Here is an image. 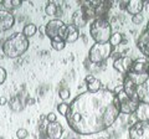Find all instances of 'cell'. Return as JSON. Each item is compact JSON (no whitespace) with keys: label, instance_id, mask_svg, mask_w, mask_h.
Returning <instances> with one entry per match:
<instances>
[{"label":"cell","instance_id":"obj_1","mask_svg":"<svg viewBox=\"0 0 149 139\" xmlns=\"http://www.w3.org/2000/svg\"><path fill=\"white\" fill-rule=\"evenodd\" d=\"M119 114V104L113 91H86L70 103L66 120L74 133L92 136L112 127Z\"/></svg>","mask_w":149,"mask_h":139},{"label":"cell","instance_id":"obj_2","mask_svg":"<svg viewBox=\"0 0 149 139\" xmlns=\"http://www.w3.org/2000/svg\"><path fill=\"white\" fill-rule=\"evenodd\" d=\"M3 52L9 58H16L29 49V39L22 32H14L3 42Z\"/></svg>","mask_w":149,"mask_h":139},{"label":"cell","instance_id":"obj_3","mask_svg":"<svg viewBox=\"0 0 149 139\" xmlns=\"http://www.w3.org/2000/svg\"><path fill=\"white\" fill-rule=\"evenodd\" d=\"M90 34L95 40V44H107L109 42L113 31L107 19H93L90 26Z\"/></svg>","mask_w":149,"mask_h":139},{"label":"cell","instance_id":"obj_4","mask_svg":"<svg viewBox=\"0 0 149 139\" xmlns=\"http://www.w3.org/2000/svg\"><path fill=\"white\" fill-rule=\"evenodd\" d=\"M113 93L117 97V101H118V104H119V112L123 113V114H127V115H130V114H134L137 112V109L139 107V101H136V99H132L124 93L123 91V86L120 85L118 87H116Z\"/></svg>","mask_w":149,"mask_h":139},{"label":"cell","instance_id":"obj_5","mask_svg":"<svg viewBox=\"0 0 149 139\" xmlns=\"http://www.w3.org/2000/svg\"><path fill=\"white\" fill-rule=\"evenodd\" d=\"M113 52V47L109 42L107 44H95L88 51V61L91 63L98 65L107 61Z\"/></svg>","mask_w":149,"mask_h":139},{"label":"cell","instance_id":"obj_6","mask_svg":"<svg viewBox=\"0 0 149 139\" xmlns=\"http://www.w3.org/2000/svg\"><path fill=\"white\" fill-rule=\"evenodd\" d=\"M129 139H149V122L138 120L129 127Z\"/></svg>","mask_w":149,"mask_h":139},{"label":"cell","instance_id":"obj_7","mask_svg":"<svg viewBox=\"0 0 149 139\" xmlns=\"http://www.w3.org/2000/svg\"><path fill=\"white\" fill-rule=\"evenodd\" d=\"M58 38L63 40L66 44H73L74 41H77L80 38V29L73 24L65 25L61 30H60Z\"/></svg>","mask_w":149,"mask_h":139},{"label":"cell","instance_id":"obj_8","mask_svg":"<svg viewBox=\"0 0 149 139\" xmlns=\"http://www.w3.org/2000/svg\"><path fill=\"white\" fill-rule=\"evenodd\" d=\"M133 76H144L149 75V58L148 57H139L136 61H133L132 68L128 72Z\"/></svg>","mask_w":149,"mask_h":139},{"label":"cell","instance_id":"obj_9","mask_svg":"<svg viewBox=\"0 0 149 139\" xmlns=\"http://www.w3.org/2000/svg\"><path fill=\"white\" fill-rule=\"evenodd\" d=\"M66 25L65 22L60 19V17H55V19H51L45 26V34L49 36L50 40H52L55 38H58L60 35V30Z\"/></svg>","mask_w":149,"mask_h":139},{"label":"cell","instance_id":"obj_10","mask_svg":"<svg viewBox=\"0 0 149 139\" xmlns=\"http://www.w3.org/2000/svg\"><path fill=\"white\" fill-rule=\"evenodd\" d=\"M137 97L139 103L149 104V75L137 85Z\"/></svg>","mask_w":149,"mask_h":139},{"label":"cell","instance_id":"obj_11","mask_svg":"<svg viewBox=\"0 0 149 139\" xmlns=\"http://www.w3.org/2000/svg\"><path fill=\"white\" fill-rule=\"evenodd\" d=\"M15 24V16L11 11L0 10V32H5L8 30H10Z\"/></svg>","mask_w":149,"mask_h":139},{"label":"cell","instance_id":"obj_12","mask_svg":"<svg viewBox=\"0 0 149 139\" xmlns=\"http://www.w3.org/2000/svg\"><path fill=\"white\" fill-rule=\"evenodd\" d=\"M46 138L49 139H61L63 136V127L61 123H58L57 120L52 123H47L46 126Z\"/></svg>","mask_w":149,"mask_h":139},{"label":"cell","instance_id":"obj_13","mask_svg":"<svg viewBox=\"0 0 149 139\" xmlns=\"http://www.w3.org/2000/svg\"><path fill=\"white\" fill-rule=\"evenodd\" d=\"M132 65H133L132 57H129V56H120V57L114 60L113 68L116 70V71H118L120 73H124V75H125V73H128L130 71Z\"/></svg>","mask_w":149,"mask_h":139},{"label":"cell","instance_id":"obj_14","mask_svg":"<svg viewBox=\"0 0 149 139\" xmlns=\"http://www.w3.org/2000/svg\"><path fill=\"white\" fill-rule=\"evenodd\" d=\"M143 8H144V1H142V0H129L127 3L125 11L129 13L132 16H134L138 15V14H142Z\"/></svg>","mask_w":149,"mask_h":139},{"label":"cell","instance_id":"obj_15","mask_svg":"<svg viewBox=\"0 0 149 139\" xmlns=\"http://www.w3.org/2000/svg\"><path fill=\"white\" fill-rule=\"evenodd\" d=\"M86 85H87V92H98L102 90V82L98 78H96L95 76L88 75L85 78Z\"/></svg>","mask_w":149,"mask_h":139},{"label":"cell","instance_id":"obj_16","mask_svg":"<svg viewBox=\"0 0 149 139\" xmlns=\"http://www.w3.org/2000/svg\"><path fill=\"white\" fill-rule=\"evenodd\" d=\"M137 46H138V49L142 51L144 57L149 58V36L144 31L142 32V35L139 36V39L137 41Z\"/></svg>","mask_w":149,"mask_h":139},{"label":"cell","instance_id":"obj_17","mask_svg":"<svg viewBox=\"0 0 149 139\" xmlns=\"http://www.w3.org/2000/svg\"><path fill=\"white\" fill-rule=\"evenodd\" d=\"M137 117L138 120H143V122H149V104H143L141 103L137 109Z\"/></svg>","mask_w":149,"mask_h":139},{"label":"cell","instance_id":"obj_18","mask_svg":"<svg viewBox=\"0 0 149 139\" xmlns=\"http://www.w3.org/2000/svg\"><path fill=\"white\" fill-rule=\"evenodd\" d=\"M73 25L74 26H77L78 29L82 26H85L86 25V22H87V17L83 15V13L81 10H77L76 13L73 14Z\"/></svg>","mask_w":149,"mask_h":139},{"label":"cell","instance_id":"obj_19","mask_svg":"<svg viewBox=\"0 0 149 139\" xmlns=\"http://www.w3.org/2000/svg\"><path fill=\"white\" fill-rule=\"evenodd\" d=\"M0 4L3 5L4 10L10 11V10H13V9L20 8L22 5V1H21V0H1Z\"/></svg>","mask_w":149,"mask_h":139},{"label":"cell","instance_id":"obj_20","mask_svg":"<svg viewBox=\"0 0 149 139\" xmlns=\"http://www.w3.org/2000/svg\"><path fill=\"white\" fill-rule=\"evenodd\" d=\"M37 30H39V27H37L35 24H31V22H30V24H26L24 26V29H22L21 32L26 36L27 39H29V38H31V36H34L36 34Z\"/></svg>","mask_w":149,"mask_h":139},{"label":"cell","instance_id":"obj_21","mask_svg":"<svg viewBox=\"0 0 149 139\" xmlns=\"http://www.w3.org/2000/svg\"><path fill=\"white\" fill-rule=\"evenodd\" d=\"M58 13V6L57 4L54 3V1H49L47 4H46L45 6V14L49 16H56Z\"/></svg>","mask_w":149,"mask_h":139},{"label":"cell","instance_id":"obj_22","mask_svg":"<svg viewBox=\"0 0 149 139\" xmlns=\"http://www.w3.org/2000/svg\"><path fill=\"white\" fill-rule=\"evenodd\" d=\"M122 42H123V35L120 34V32H113L109 39V44L112 47H117V46Z\"/></svg>","mask_w":149,"mask_h":139},{"label":"cell","instance_id":"obj_23","mask_svg":"<svg viewBox=\"0 0 149 139\" xmlns=\"http://www.w3.org/2000/svg\"><path fill=\"white\" fill-rule=\"evenodd\" d=\"M66 42H65L63 40H61L60 38H55L51 40V46H52V49L55 51H62L65 50V47H66Z\"/></svg>","mask_w":149,"mask_h":139},{"label":"cell","instance_id":"obj_24","mask_svg":"<svg viewBox=\"0 0 149 139\" xmlns=\"http://www.w3.org/2000/svg\"><path fill=\"white\" fill-rule=\"evenodd\" d=\"M68 109H70V104H67L66 102H61V103L57 104V111L61 115H65V117H66V114L68 113Z\"/></svg>","mask_w":149,"mask_h":139},{"label":"cell","instance_id":"obj_25","mask_svg":"<svg viewBox=\"0 0 149 139\" xmlns=\"http://www.w3.org/2000/svg\"><path fill=\"white\" fill-rule=\"evenodd\" d=\"M58 97L65 102V101H67L70 97H71V92H70L68 88H61L58 91Z\"/></svg>","mask_w":149,"mask_h":139},{"label":"cell","instance_id":"obj_26","mask_svg":"<svg viewBox=\"0 0 149 139\" xmlns=\"http://www.w3.org/2000/svg\"><path fill=\"white\" fill-rule=\"evenodd\" d=\"M27 136H29V132H27L25 128H19L16 131V138L17 139H25Z\"/></svg>","mask_w":149,"mask_h":139},{"label":"cell","instance_id":"obj_27","mask_svg":"<svg viewBox=\"0 0 149 139\" xmlns=\"http://www.w3.org/2000/svg\"><path fill=\"white\" fill-rule=\"evenodd\" d=\"M6 77H8V73H6V70L0 66V85H3L4 82L6 81Z\"/></svg>","mask_w":149,"mask_h":139},{"label":"cell","instance_id":"obj_28","mask_svg":"<svg viewBox=\"0 0 149 139\" xmlns=\"http://www.w3.org/2000/svg\"><path fill=\"white\" fill-rule=\"evenodd\" d=\"M143 19H144L143 14H138V15L132 16V22H133V24H136V25H139V24H142Z\"/></svg>","mask_w":149,"mask_h":139},{"label":"cell","instance_id":"obj_29","mask_svg":"<svg viewBox=\"0 0 149 139\" xmlns=\"http://www.w3.org/2000/svg\"><path fill=\"white\" fill-rule=\"evenodd\" d=\"M56 119H57V117H56V114L54 112H50L47 115H46V120H47L49 123H52V122H56Z\"/></svg>","mask_w":149,"mask_h":139},{"label":"cell","instance_id":"obj_30","mask_svg":"<svg viewBox=\"0 0 149 139\" xmlns=\"http://www.w3.org/2000/svg\"><path fill=\"white\" fill-rule=\"evenodd\" d=\"M8 103V98L6 97H0V106H5Z\"/></svg>","mask_w":149,"mask_h":139},{"label":"cell","instance_id":"obj_31","mask_svg":"<svg viewBox=\"0 0 149 139\" xmlns=\"http://www.w3.org/2000/svg\"><path fill=\"white\" fill-rule=\"evenodd\" d=\"M127 3L128 1H119V8L122 9V10H125V8H127Z\"/></svg>","mask_w":149,"mask_h":139},{"label":"cell","instance_id":"obj_32","mask_svg":"<svg viewBox=\"0 0 149 139\" xmlns=\"http://www.w3.org/2000/svg\"><path fill=\"white\" fill-rule=\"evenodd\" d=\"M40 30H41V34L45 35V26H41V27H40Z\"/></svg>","mask_w":149,"mask_h":139},{"label":"cell","instance_id":"obj_33","mask_svg":"<svg viewBox=\"0 0 149 139\" xmlns=\"http://www.w3.org/2000/svg\"><path fill=\"white\" fill-rule=\"evenodd\" d=\"M98 139H106V138H98Z\"/></svg>","mask_w":149,"mask_h":139},{"label":"cell","instance_id":"obj_34","mask_svg":"<svg viewBox=\"0 0 149 139\" xmlns=\"http://www.w3.org/2000/svg\"><path fill=\"white\" fill-rule=\"evenodd\" d=\"M71 139H76V138H71Z\"/></svg>","mask_w":149,"mask_h":139}]
</instances>
